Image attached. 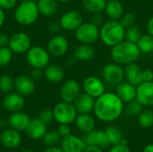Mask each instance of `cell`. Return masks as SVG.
I'll return each instance as SVG.
<instances>
[{
    "mask_svg": "<svg viewBox=\"0 0 153 152\" xmlns=\"http://www.w3.org/2000/svg\"><path fill=\"white\" fill-rule=\"evenodd\" d=\"M153 81V71L151 69L143 70V82H152Z\"/></svg>",
    "mask_w": 153,
    "mask_h": 152,
    "instance_id": "f6af8a7d",
    "label": "cell"
},
{
    "mask_svg": "<svg viewBox=\"0 0 153 152\" xmlns=\"http://www.w3.org/2000/svg\"><path fill=\"white\" fill-rule=\"evenodd\" d=\"M58 3H67V2H69L70 0H56Z\"/></svg>",
    "mask_w": 153,
    "mask_h": 152,
    "instance_id": "9f6ffc18",
    "label": "cell"
},
{
    "mask_svg": "<svg viewBox=\"0 0 153 152\" xmlns=\"http://www.w3.org/2000/svg\"><path fill=\"white\" fill-rule=\"evenodd\" d=\"M26 60L32 69L43 70L50 62V54L40 46L31 47L26 53Z\"/></svg>",
    "mask_w": 153,
    "mask_h": 152,
    "instance_id": "5b68a950",
    "label": "cell"
},
{
    "mask_svg": "<svg viewBox=\"0 0 153 152\" xmlns=\"http://www.w3.org/2000/svg\"><path fill=\"white\" fill-rule=\"evenodd\" d=\"M136 44L141 53L151 54L153 52V37L150 34L142 35Z\"/></svg>",
    "mask_w": 153,
    "mask_h": 152,
    "instance_id": "1f68e13d",
    "label": "cell"
},
{
    "mask_svg": "<svg viewBox=\"0 0 153 152\" xmlns=\"http://www.w3.org/2000/svg\"><path fill=\"white\" fill-rule=\"evenodd\" d=\"M6 124H8V121H5L4 118H0V128L4 127Z\"/></svg>",
    "mask_w": 153,
    "mask_h": 152,
    "instance_id": "11a10c76",
    "label": "cell"
},
{
    "mask_svg": "<svg viewBox=\"0 0 153 152\" xmlns=\"http://www.w3.org/2000/svg\"><path fill=\"white\" fill-rule=\"evenodd\" d=\"M0 142L6 149L9 150L16 149L22 143L21 133L11 127L4 129L0 133Z\"/></svg>",
    "mask_w": 153,
    "mask_h": 152,
    "instance_id": "9a60e30c",
    "label": "cell"
},
{
    "mask_svg": "<svg viewBox=\"0 0 153 152\" xmlns=\"http://www.w3.org/2000/svg\"><path fill=\"white\" fill-rule=\"evenodd\" d=\"M81 44H92L100 39V28L92 22H82L74 31Z\"/></svg>",
    "mask_w": 153,
    "mask_h": 152,
    "instance_id": "52a82bcc",
    "label": "cell"
},
{
    "mask_svg": "<svg viewBox=\"0 0 153 152\" xmlns=\"http://www.w3.org/2000/svg\"><path fill=\"white\" fill-rule=\"evenodd\" d=\"M30 119L31 118L28 114L22 111H19V112L11 113V116H9L7 121L11 128L17 130L19 132H22L25 131L26 128L28 127Z\"/></svg>",
    "mask_w": 153,
    "mask_h": 152,
    "instance_id": "44dd1931",
    "label": "cell"
},
{
    "mask_svg": "<svg viewBox=\"0 0 153 152\" xmlns=\"http://www.w3.org/2000/svg\"><path fill=\"white\" fill-rule=\"evenodd\" d=\"M22 152H34V151H30V150H25V151H23Z\"/></svg>",
    "mask_w": 153,
    "mask_h": 152,
    "instance_id": "6f0895ef",
    "label": "cell"
},
{
    "mask_svg": "<svg viewBox=\"0 0 153 152\" xmlns=\"http://www.w3.org/2000/svg\"><path fill=\"white\" fill-rule=\"evenodd\" d=\"M102 76L108 83L117 85L125 80V70L121 65L115 62L108 63L102 70Z\"/></svg>",
    "mask_w": 153,
    "mask_h": 152,
    "instance_id": "9c48e42d",
    "label": "cell"
},
{
    "mask_svg": "<svg viewBox=\"0 0 153 152\" xmlns=\"http://www.w3.org/2000/svg\"><path fill=\"white\" fill-rule=\"evenodd\" d=\"M5 22V14H4V10H3L0 7V28L4 25Z\"/></svg>",
    "mask_w": 153,
    "mask_h": 152,
    "instance_id": "f5cc1de1",
    "label": "cell"
},
{
    "mask_svg": "<svg viewBox=\"0 0 153 152\" xmlns=\"http://www.w3.org/2000/svg\"><path fill=\"white\" fill-rule=\"evenodd\" d=\"M82 3L86 11L91 13H96L104 12L107 0H82Z\"/></svg>",
    "mask_w": 153,
    "mask_h": 152,
    "instance_id": "4dcf8cb0",
    "label": "cell"
},
{
    "mask_svg": "<svg viewBox=\"0 0 153 152\" xmlns=\"http://www.w3.org/2000/svg\"><path fill=\"white\" fill-rule=\"evenodd\" d=\"M143 152H153V144H149V145L145 146Z\"/></svg>",
    "mask_w": 153,
    "mask_h": 152,
    "instance_id": "db71d44e",
    "label": "cell"
},
{
    "mask_svg": "<svg viewBox=\"0 0 153 152\" xmlns=\"http://www.w3.org/2000/svg\"><path fill=\"white\" fill-rule=\"evenodd\" d=\"M126 110L127 115L131 116H139V114L143 110V105L135 99L127 103Z\"/></svg>",
    "mask_w": 153,
    "mask_h": 152,
    "instance_id": "8d00e7d4",
    "label": "cell"
},
{
    "mask_svg": "<svg viewBox=\"0 0 153 152\" xmlns=\"http://www.w3.org/2000/svg\"><path fill=\"white\" fill-rule=\"evenodd\" d=\"M14 89V79L8 75L4 74L0 76V91L3 93H10Z\"/></svg>",
    "mask_w": 153,
    "mask_h": 152,
    "instance_id": "e575fe53",
    "label": "cell"
},
{
    "mask_svg": "<svg viewBox=\"0 0 153 152\" xmlns=\"http://www.w3.org/2000/svg\"><path fill=\"white\" fill-rule=\"evenodd\" d=\"M38 8L39 13L44 16H53L58 11V2L56 0H38Z\"/></svg>",
    "mask_w": 153,
    "mask_h": 152,
    "instance_id": "83f0119b",
    "label": "cell"
},
{
    "mask_svg": "<svg viewBox=\"0 0 153 152\" xmlns=\"http://www.w3.org/2000/svg\"><path fill=\"white\" fill-rule=\"evenodd\" d=\"M42 77H44L43 76V70H40V69H32L31 74H30V78L34 82L39 81Z\"/></svg>",
    "mask_w": 153,
    "mask_h": 152,
    "instance_id": "bcb514c9",
    "label": "cell"
},
{
    "mask_svg": "<svg viewBox=\"0 0 153 152\" xmlns=\"http://www.w3.org/2000/svg\"><path fill=\"white\" fill-rule=\"evenodd\" d=\"M104 18L101 14V13H92V17L91 20V22H92L93 24L97 25V26H101L104 22Z\"/></svg>",
    "mask_w": 153,
    "mask_h": 152,
    "instance_id": "7bdbcfd3",
    "label": "cell"
},
{
    "mask_svg": "<svg viewBox=\"0 0 153 152\" xmlns=\"http://www.w3.org/2000/svg\"><path fill=\"white\" fill-rule=\"evenodd\" d=\"M83 22L82 15L76 10H70L62 14L59 19L61 29L65 31H75V30Z\"/></svg>",
    "mask_w": 153,
    "mask_h": 152,
    "instance_id": "30bf717a",
    "label": "cell"
},
{
    "mask_svg": "<svg viewBox=\"0 0 153 152\" xmlns=\"http://www.w3.org/2000/svg\"><path fill=\"white\" fill-rule=\"evenodd\" d=\"M69 48V42L67 39L63 35H55L53 36L47 44V50L50 56L60 57L63 56Z\"/></svg>",
    "mask_w": 153,
    "mask_h": 152,
    "instance_id": "8fae6325",
    "label": "cell"
},
{
    "mask_svg": "<svg viewBox=\"0 0 153 152\" xmlns=\"http://www.w3.org/2000/svg\"><path fill=\"white\" fill-rule=\"evenodd\" d=\"M141 36H142L141 30L136 25H133V26L126 29L125 39L127 40V41H130V42H133V43L136 44Z\"/></svg>",
    "mask_w": 153,
    "mask_h": 152,
    "instance_id": "d590c367",
    "label": "cell"
},
{
    "mask_svg": "<svg viewBox=\"0 0 153 152\" xmlns=\"http://www.w3.org/2000/svg\"><path fill=\"white\" fill-rule=\"evenodd\" d=\"M13 53L12 50L7 47H0V67H4L8 65L13 60Z\"/></svg>",
    "mask_w": 153,
    "mask_h": 152,
    "instance_id": "74e56055",
    "label": "cell"
},
{
    "mask_svg": "<svg viewBox=\"0 0 153 152\" xmlns=\"http://www.w3.org/2000/svg\"><path fill=\"white\" fill-rule=\"evenodd\" d=\"M48 31L49 32H51L53 34H56V33H57L59 31V30L61 29V26H60L59 22H52L48 25Z\"/></svg>",
    "mask_w": 153,
    "mask_h": 152,
    "instance_id": "7dc6e473",
    "label": "cell"
},
{
    "mask_svg": "<svg viewBox=\"0 0 153 152\" xmlns=\"http://www.w3.org/2000/svg\"><path fill=\"white\" fill-rule=\"evenodd\" d=\"M136 99L143 106H153V81L142 82L136 87Z\"/></svg>",
    "mask_w": 153,
    "mask_h": 152,
    "instance_id": "ac0fdd59",
    "label": "cell"
},
{
    "mask_svg": "<svg viewBox=\"0 0 153 152\" xmlns=\"http://www.w3.org/2000/svg\"><path fill=\"white\" fill-rule=\"evenodd\" d=\"M39 118L44 124H46L47 125H50V124L55 120L53 109L47 108V109L42 110V111L39 113Z\"/></svg>",
    "mask_w": 153,
    "mask_h": 152,
    "instance_id": "ab89813d",
    "label": "cell"
},
{
    "mask_svg": "<svg viewBox=\"0 0 153 152\" xmlns=\"http://www.w3.org/2000/svg\"><path fill=\"white\" fill-rule=\"evenodd\" d=\"M24 106H25L24 96L21 95L16 91L15 92L12 91L10 93H7L3 99L4 108L10 113L22 111Z\"/></svg>",
    "mask_w": 153,
    "mask_h": 152,
    "instance_id": "4fadbf2b",
    "label": "cell"
},
{
    "mask_svg": "<svg viewBox=\"0 0 153 152\" xmlns=\"http://www.w3.org/2000/svg\"><path fill=\"white\" fill-rule=\"evenodd\" d=\"M83 140L86 145L97 146L101 149H107L110 145L105 131L101 130H92L91 132L86 133L85 138Z\"/></svg>",
    "mask_w": 153,
    "mask_h": 152,
    "instance_id": "d6986e66",
    "label": "cell"
},
{
    "mask_svg": "<svg viewBox=\"0 0 153 152\" xmlns=\"http://www.w3.org/2000/svg\"><path fill=\"white\" fill-rule=\"evenodd\" d=\"M43 142L47 147H56L59 143H61L62 136L59 134L57 130H52L49 132H47L44 135Z\"/></svg>",
    "mask_w": 153,
    "mask_h": 152,
    "instance_id": "d6a6232c",
    "label": "cell"
},
{
    "mask_svg": "<svg viewBox=\"0 0 153 152\" xmlns=\"http://www.w3.org/2000/svg\"><path fill=\"white\" fill-rule=\"evenodd\" d=\"M14 90L21 95L27 97L35 91V82L30 76L21 74L14 79Z\"/></svg>",
    "mask_w": 153,
    "mask_h": 152,
    "instance_id": "e0dca14e",
    "label": "cell"
},
{
    "mask_svg": "<svg viewBox=\"0 0 153 152\" xmlns=\"http://www.w3.org/2000/svg\"><path fill=\"white\" fill-rule=\"evenodd\" d=\"M83 152H103V149H101L100 147H97V146L87 145Z\"/></svg>",
    "mask_w": 153,
    "mask_h": 152,
    "instance_id": "681fc988",
    "label": "cell"
},
{
    "mask_svg": "<svg viewBox=\"0 0 153 152\" xmlns=\"http://www.w3.org/2000/svg\"><path fill=\"white\" fill-rule=\"evenodd\" d=\"M53 113L55 121H56L58 124L67 125L74 123L78 115L74 103L65 101L57 103L53 108Z\"/></svg>",
    "mask_w": 153,
    "mask_h": 152,
    "instance_id": "8992f818",
    "label": "cell"
},
{
    "mask_svg": "<svg viewBox=\"0 0 153 152\" xmlns=\"http://www.w3.org/2000/svg\"><path fill=\"white\" fill-rule=\"evenodd\" d=\"M82 88L85 93L94 99H97L105 93V86L103 82L96 76H89L85 78L82 82Z\"/></svg>",
    "mask_w": 153,
    "mask_h": 152,
    "instance_id": "5bb4252c",
    "label": "cell"
},
{
    "mask_svg": "<svg viewBox=\"0 0 153 152\" xmlns=\"http://www.w3.org/2000/svg\"><path fill=\"white\" fill-rule=\"evenodd\" d=\"M95 99H96L85 92L80 93V95L74 101V105L78 114H90L91 111H93Z\"/></svg>",
    "mask_w": 153,
    "mask_h": 152,
    "instance_id": "7402d4cb",
    "label": "cell"
},
{
    "mask_svg": "<svg viewBox=\"0 0 153 152\" xmlns=\"http://www.w3.org/2000/svg\"><path fill=\"white\" fill-rule=\"evenodd\" d=\"M71 131L72 130H71L70 125H67V124H59L58 128H57V132L62 136V138L70 135L71 134Z\"/></svg>",
    "mask_w": 153,
    "mask_h": 152,
    "instance_id": "60d3db41",
    "label": "cell"
},
{
    "mask_svg": "<svg viewBox=\"0 0 153 152\" xmlns=\"http://www.w3.org/2000/svg\"><path fill=\"white\" fill-rule=\"evenodd\" d=\"M106 135L108 137V140L110 143V145H117V144H120L122 140L124 139L123 137V133L120 130V128H118L116 125H110L108 126L107 129L105 130Z\"/></svg>",
    "mask_w": 153,
    "mask_h": 152,
    "instance_id": "f546056e",
    "label": "cell"
},
{
    "mask_svg": "<svg viewBox=\"0 0 153 152\" xmlns=\"http://www.w3.org/2000/svg\"><path fill=\"white\" fill-rule=\"evenodd\" d=\"M138 123L143 128H151L153 126L152 110L143 109L138 116Z\"/></svg>",
    "mask_w": 153,
    "mask_h": 152,
    "instance_id": "836d02e7",
    "label": "cell"
},
{
    "mask_svg": "<svg viewBox=\"0 0 153 152\" xmlns=\"http://www.w3.org/2000/svg\"><path fill=\"white\" fill-rule=\"evenodd\" d=\"M44 78L51 83L61 82L65 78V71L62 67L56 65H48L43 69Z\"/></svg>",
    "mask_w": 153,
    "mask_h": 152,
    "instance_id": "d4e9b609",
    "label": "cell"
},
{
    "mask_svg": "<svg viewBox=\"0 0 153 152\" xmlns=\"http://www.w3.org/2000/svg\"><path fill=\"white\" fill-rule=\"evenodd\" d=\"M126 29L119 21L109 20L100 28V39L108 47H114L125 40Z\"/></svg>",
    "mask_w": 153,
    "mask_h": 152,
    "instance_id": "3957f363",
    "label": "cell"
},
{
    "mask_svg": "<svg viewBox=\"0 0 153 152\" xmlns=\"http://www.w3.org/2000/svg\"><path fill=\"white\" fill-rule=\"evenodd\" d=\"M74 56L79 61H89L94 56V49L90 44H81L74 48Z\"/></svg>",
    "mask_w": 153,
    "mask_h": 152,
    "instance_id": "f1b7e54d",
    "label": "cell"
},
{
    "mask_svg": "<svg viewBox=\"0 0 153 152\" xmlns=\"http://www.w3.org/2000/svg\"><path fill=\"white\" fill-rule=\"evenodd\" d=\"M120 23L122 24V26L125 29H127L133 25H134L135 23V16L134 13H125L122 17L119 19Z\"/></svg>",
    "mask_w": 153,
    "mask_h": 152,
    "instance_id": "f35d334b",
    "label": "cell"
},
{
    "mask_svg": "<svg viewBox=\"0 0 153 152\" xmlns=\"http://www.w3.org/2000/svg\"><path fill=\"white\" fill-rule=\"evenodd\" d=\"M124 111V102L116 93L105 92L95 99L93 112L95 116L106 123L117 120Z\"/></svg>",
    "mask_w": 153,
    "mask_h": 152,
    "instance_id": "6da1fadb",
    "label": "cell"
},
{
    "mask_svg": "<svg viewBox=\"0 0 153 152\" xmlns=\"http://www.w3.org/2000/svg\"><path fill=\"white\" fill-rule=\"evenodd\" d=\"M116 94L124 103L127 104L136 99V87L128 82H122L117 85Z\"/></svg>",
    "mask_w": 153,
    "mask_h": 152,
    "instance_id": "cb8c5ba5",
    "label": "cell"
},
{
    "mask_svg": "<svg viewBox=\"0 0 153 152\" xmlns=\"http://www.w3.org/2000/svg\"><path fill=\"white\" fill-rule=\"evenodd\" d=\"M39 14L37 2L33 0L21 2L14 10V19L22 26H30L35 23Z\"/></svg>",
    "mask_w": 153,
    "mask_h": 152,
    "instance_id": "277c9868",
    "label": "cell"
},
{
    "mask_svg": "<svg viewBox=\"0 0 153 152\" xmlns=\"http://www.w3.org/2000/svg\"><path fill=\"white\" fill-rule=\"evenodd\" d=\"M81 93V85L75 80H67L62 85L60 90V98L62 101L74 103Z\"/></svg>",
    "mask_w": 153,
    "mask_h": 152,
    "instance_id": "7c38bea8",
    "label": "cell"
},
{
    "mask_svg": "<svg viewBox=\"0 0 153 152\" xmlns=\"http://www.w3.org/2000/svg\"><path fill=\"white\" fill-rule=\"evenodd\" d=\"M60 145L64 152H83L87 146L83 139L72 133L62 138Z\"/></svg>",
    "mask_w": 153,
    "mask_h": 152,
    "instance_id": "2e32d148",
    "label": "cell"
},
{
    "mask_svg": "<svg viewBox=\"0 0 153 152\" xmlns=\"http://www.w3.org/2000/svg\"><path fill=\"white\" fill-rule=\"evenodd\" d=\"M125 70V78L126 82L137 87L143 82V69L134 62L126 65Z\"/></svg>",
    "mask_w": 153,
    "mask_h": 152,
    "instance_id": "603a6c76",
    "label": "cell"
},
{
    "mask_svg": "<svg viewBox=\"0 0 153 152\" xmlns=\"http://www.w3.org/2000/svg\"><path fill=\"white\" fill-rule=\"evenodd\" d=\"M147 30H148V34L152 35L153 37V16L151 17L147 22Z\"/></svg>",
    "mask_w": 153,
    "mask_h": 152,
    "instance_id": "f907efd6",
    "label": "cell"
},
{
    "mask_svg": "<svg viewBox=\"0 0 153 152\" xmlns=\"http://www.w3.org/2000/svg\"><path fill=\"white\" fill-rule=\"evenodd\" d=\"M76 128L83 133H88L94 130L95 127V119L90 114H78L75 118Z\"/></svg>",
    "mask_w": 153,
    "mask_h": 152,
    "instance_id": "484cf974",
    "label": "cell"
},
{
    "mask_svg": "<svg viewBox=\"0 0 153 152\" xmlns=\"http://www.w3.org/2000/svg\"><path fill=\"white\" fill-rule=\"evenodd\" d=\"M47 130V125L44 124L39 117L31 118L28 127L25 130V133L28 137L32 140H40L44 137Z\"/></svg>",
    "mask_w": 153,
    "mask_h": 152,
    "instance_id": "ffe728a7",
    "label": "cell"
},
{
    "mask_svg": "<svg viewBox=\"0 0 153 152\" xmlns=\"http://www.w3.org/2000/svg\"><path fill=\"white\" fill-rule=\"evenodd\" d=\"M10 37L4 32H0V47H7L9 43Z\"/></svg>",
    "mask_w": 153,
    "mask_h": 152,
    "instance_id": "c3c4849f",
    "label": "cell"
},
{
    "mask_svg": "<svg viewBox=\"0 0 153 152\" xmlns=\"http://www.w3.org/2000/svg\"><path fill=\"white\" fill-rule=\"evenodd\" d=\"M8 47L13 54H26L31 47V39L25 32H16L10 36Z\"/></svg>",
    "mask_w": 153,
    "mask_h": 152,
    "instance_id": "ba28073f",
    "label": "cell"
},
{
    "mask_svg": "<svg viewBox=\"0 0 153 152\" xmlns=\"http://www.w3.org/2000/svg\"><path fill=\"white\" fill-rule=\"evenodd\" d=\"M18 1H20V2H24V1H28V0H18Z\"/></svg>",
    "mask_w": 153,
    "mask_h": 152,
    "instance_id": "680465c9",
    "label": "cell"
},
{
    "mask_svg": "<svg viewBox=\"0 0 153 152\" xmlns=\"http://www.w3.org/2000/svg\"><path fill=\"white\" fill-rule=\"evenodd\" d=\"M17 1L18 0H0V7L4 11L11 10L16 5Z\"/></svg>",
    "mask_w": 153,
    "mask_h": 152,
    "instance_id": "b9f144b4",
    "label": "cell"
},
{
    "mask_svg": "<svg viewBox=\"0 0 153 152\" xmlns=\"http://www.w3.org/2000/svg\"><path fill=\"white\" fill-rule=\"evenodd\" d=\"M104 12L110 20H117V21H119V19L125 13L123 4L119 0L107 1Z\"/></svg>",
    "mask_w": 153,
    "mask_h": 152,
    "instance_id": "4316f807",
    "label": "cell"
},
{
    "mask_svg": "<svg viewBox=\"0 0 153 152\" xmlns=\"http://www.w3.org/2000/svg\"><path fill=\"white\" fill-rule=\"evenodd\" d=\"M43 152H64L61 148H58L57 146L56 147H48L46 150H44Z\"/></svg>",
    "mask_w": 153,
    "mask_h": 152,
    "instance_id": "816d5d0a",
    "label": "cell"
},
{
    "mask_svg": "<svg viewBox=\"0 0 153 152\" xmlns=\"http://www.w3.org/2000/svg\"><path fill=\"white\" fill-rule=\"evenodd\" d=\"M108 152H132L128 148V145H123V144H117L113 145Z\"/></svg>",
    "mask_w": 153,
    "mask_h": 152,
    "instance_id": "ee69618b",
    "label": "cell"
},
{
    "mask_svg": "<svg viewBox=\"0 0 153 152\" xmlns=\"http://www.w3.org/2000/svg\"><path fill=\"white\" fill-rule=\"evenodd\" d=\"M110 55L115 63L121 65H127L137 61L141 55V51L137 44L123 40L112 47Z\"/></svg>",
    "mask_w": 153,
    "mask_h": 152,
    "instance_id": "7a4b0ae2",
    "label": "cell"
}]
</instances>
